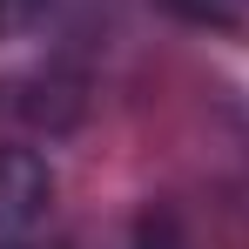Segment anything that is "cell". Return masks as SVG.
<instances>
[{
	"mask_svg": "<svg viewBox=\"0 0 249 249\" xmlns=\"http://www.w3.org/2000/svg\"><path fill=\"white\" fill-rule=\"evenodd\" d=\"M54 215V168L34 148H0V249H34L41 222Z\"/></svg>",
	"mask_w": 249,
	"mask_h": 249,
	"instance_id": "6da1fadb",
	"label": "cell"
},
{
	"mask_svg": "<svg viewBox=\"0 0 249 249\" xmlns=\"http://www.w3.org/2000/svg\"><path fill=\"white\" fill-rule=\"evenodd\" d=\"M135 249H182V222H175L168 209H142V222H135Z\"/></svg>",
	"mask_w": 249,
	"mask_h": 249,
	"instance_id": "7a4b0ae2",
	"label": "cell"
},
{
	"mask_svg": "<svg viewBox=\"0 0 249 249\" xmlns=\"http://www.w3.org/2000/svg\"><path fill=\"white\" fill-rule=\"evenodd\" d=\"M34 249H41V243H34Z\"/></svg>",
	"mask_w": 249,
	"mask_h": 249,
	"instance_id": "3957f363",
	"label": "cell"
}]
</instances>
